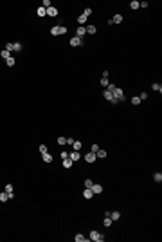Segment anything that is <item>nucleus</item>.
<instances>
[{
	"label": "nucleus",
	"mask_w": 162,
	"mask_h": 242,
	"mask_svg": "<svg viewBox=\"0 0 162 242\" xmlns=\"http://www.w3.org/2000/svg\"><path fill=\"white\" fill-rule=\"evenodd\" d=\"M112 96H114V105H117V103H123L124 99H126V96H124V90L121 89V87H115L114 89V92H112Z\"/></svg>",
	"instance_id": "1"
},
{
	"label": "nucleus",
	"mask_w": 162,
	"mask_h": 242,
	"mask_svg": "<svg viewBox=\"0 0 162 242\" xmlns=\"http://www.w3.org/2000/svg\"><path fill=\"white\" fill-rule=\"evenodd\" d=\"M67 33V27L65 25H54L52 29H51V34L52 36H58V34H65Z\"/></svg>",
	"instance_id": "2"
},
{
	"label": "nucleus",
	"mask_w": 162,
	"mask_h": 242,
	"mask_svg": "<svg viewBox=\"0 0 162 242\" xmlns=\"http://www.w3.org/2000/svg\"><path fill=\"white\" fill-rule=\"evenodd\" d=\"M90 238H92L94 242H103V240H105V235H101L99 231L94 230V231H90Z\"/></svg>",
	"instance_id": "3"
},
{
	"label": "nucleus",
	"mask_w": 162,
	"mask_h": 242,
	"mask_svg": "<svg viewBox=\"0 0 162 242\" xmlns=\"http://www.w3.org/2000/svg\"><path fill=\"white\" fill-rule=\"evenodd\" d=\"M85 34H87V29H85L83 25H79V27L76 29V36H77L79 40H83V38H85Z\"/></svg>",
	"instance_id": "4"
},
{
	"label": "nucleus",
	"mask_w": 162,
	"mask_h": 242,
	"mask_svg": "<svg viewBox=\"0 0 162 242\" xmlns=\"http://www.w3.org/2000/svg\"><path fill=\"white\" fill-rule=\"evenodd\" d=\"M69 44H70V47H77V45H83V40H79L77 36H72Z\"/></svg>",
	"instance_id": "5"
},
{
	"label": "nucleus",
	"mask_w": 162,
	"mask_h": 242,
	"mask_svg": "<svg viewBox=\"0 0 162 242\" xmlns=\"http://www.w3.org/2000/svg\"><path fill=\"white\" fill-rule=\"evenodd\" d=\"M69 157L76 163V161H79V159H81V154H79V150H72V152L69 154Z\"/></svg>",
	"instance_id": "6"
},
{
	"label": "nucleus",
	"mask_w": 162,
	"mask_h": 242,
	"mask_svg": "<svg viewBox=\"0 0 162 242\" xmlns=\"http://www.w3.org/2000/svg\"><path fill=\"white\" fill-rule=\"evenodd\" d=\"M95 159H97V157H95V154H94V152H88V154L85 155V161H87V163H94Z\"/></svg>",
	"instance_id": "7"
},
{
	"label": "nucleus",
	"mask_w": 162,
	"mask_h": 242,
	"mask_svg": "<svg viewBox=\"0 0 162 242\" xmlns=\"http://www.w3.org/2000/svg\"><path fill=\"white\" fill-rule=\"evenodd\" d=\"M45 11H47V16H56V15H58V9H56L54 6H51V7H47Z\"/></svg>",
	"instance_id": "8"
},
{
	"label": "nucleus",
	"mask_w": 162,
	"mask_h": 242,
	"mask_svg": "<svg viewBox=\"0 0 162 242\" xmlns=\"http://www.w3.org/2000/svg\"><path fill=\"white\" fill-rule=\"evenodd\" d=\"M108 215H110V219L114 220V222H115V220H119V219H121V213H119V211H110Z\"/></svg>",
	"instance_id": "9"
},
{
	"label": "nucleus",
	"mask_w": 162,
	"mask_h": 242,
	"mask_svg": "<svg viewBox=\"0 0 162 242\" xmlns=\"http://www.w3.org/2000/svg\"><path fill=\"white\" fill-rule=\"evenodd\" d=\"M83 197H85V199H92V197H94V192H92L90 188H85V192H83Z\"/></svg>",
	"instance_id": "10"
},
{
	"label": "nucleus",
	"mask_w": 162,
	"mask_h": 242,
	"mask_svg": "<svg viewBox=\"0 0 162 242\" xmlns=\"http://www.w3.org/2000/svg\"><path fill=\"white\" fill-rule=\"evenodd\" d=\"M112 222H114V220H112V219H110V215L106 213V215H105V220H103V224H105L106 228H110V226H112Z\"/></svg>",
	"instance_id": "11"
},
{
	"label": "nucleus",
	"mask_w": 162,
	"mask_h": 242,
	"mask_svg": "<svg viewBox=\"0 0 162 242\" xmlns=\"http://www.w3.org/2000/svg\"><path fill=\"white\" fill-rule=\"evenodd\" d=\"M94 193H101V192H103V186H101V184H92V188H90Z\"/></svg>",
	"instance_id": "12"
},
{
	"label": "nucleus",
	"mask_w": 162,
	"mask_h": 242,
	"mask_svg": "<svg viewBox=\"0 0 162 242\" xmlns=\"http://www.w3.org/2000/svg\"><path fill=\"white\" fill-rule=\"evenodd\" d=\"M58 145H59V146H65V145H67V137L58 136Z\"/></svg>",
	"instance_id": "13"
},
{
	"label": "nucleus",
	"mask_w": 162,
	"mask_h": 242,
	"mask_svg": "<svg viewBox=\"0 0 162 242\" xmlns=\"http://www.w3.org/2000/svg\"><path fill=\"white\" fill-rule=\"evenodd\" d=\"M42 157H43V161H45V163H52V155H51L49 152H45V154H42Z\"/></svg>",
	"instance_id": "14"
},
{
	"label": "nucleus",
	"mask_w": 162,
	"mask_h": 242,
	"mask_svg": "<svg viewBox=\"0 0 162 242\" xmlns=\"http://www.w3.org/2000/svg\"><path fill=\"white\" fill-rule=\"evenodd\" d=\"M103 96H105V99H108V101H110V103L114 101V96H112V92H108L106 89H105V92H103Z\"/></svg>",
	"instance_id": "15"
},
{
	"label": "nucleus",
	"mask_w": 162,
	"mask_h": 242,
	"mask_svg": "<svg viewBox=\"0 0 162 242\" xmlns=\"http://www.w3.org/2000/svg\"><path fill=\"white\" fill-rule=\"evenodd\" d=\"M72 163H74V161H72L70 157H67V159H63V166H65V168H70V166H72Z\"/></svg>",
	"instance_id": "16"
},
{
	"label": "nucleus",
	"mask_w": 162,
	"mask_h": 242,
	"mask_svg": "<svg viewBox=\"0 0 162 242\" xmlns=\"http://www.w3.org/2000/svg\"><path fill=\"white\" fill-rule=\"evenodd\" d=\"M95 157H99V159H105V157H106V152H105V150H101V148H99V150L95 152Z\"/></svg>",
	"instance_id": "17"
},
{
	"label": "nucleus",
	"mask_w": 162,
	"mask_h": 242,
	"mask_svg": "<svg viewBox=\"0 0 162 242\" xmlns=\"http://www.w3.org/2000/svg\"><path fill=\"white\" fill-rule=\"evenodd\" d=\"M77 24L85 27V24H87V16H83V15H81V16H77Z\"/></svg>",
	"instance_id": "18"
},
{
	"label": "nucleus",
	"mask_w": 162,
	"mask_h": 242,
	"mask_svg": "<svg viewBox=\"0 0 162 242\" xmlns=\"http://www.w3.org/2000/svg\"><path fill=\"white\" fill-rule=\"evenodd\" d=\"M112 22H114V24H121V22H123V15H115V16L112 18Z\"/></svg>",
	"instance_id": "19"
},
{
	"label": "nucleus",
	"mask_w": 162,
	"mask_h": 242,
	"mask_svg": "<svg viewBox=\"0 0 162 242\" xmlns=\"http://www.w3.org/2000/svg\"><path fill=\"white\" fill-rule=\"evenodd\" d=\"M85 29H87V33H88V34H94V33L97 31V27H95V25H87Z\"/></svg>",
	"instance_id": "20"
},
{
	"label": "nucleus",
	"mask_w": 162,
	"mask_h": 242,
	"mask_svg": "<svg viewBox=\"0 0 162 242\" xmlns=\"http://www.w3.org/2000/svg\"><path fill=\"white\" fill-rule=\"evenodd\" d=\"M36 15H38V16H47V11H45V7H38Z\"/></svg>",
	"instance_id": "21"
},
{
	"label": "nucleus",
	"mask_w": 162,
	"mask_h": 242,
	"mask_svg": "<svg viewBox=\"0 0 162 242\" xmlns=\"http://www.w3.org/2000/svg\"><path fill=\"white\" fill-rule=\"evenodd\" d=\"M76 242H87V237L81 235V233H77V235H76Z\"/></svg>",
	"instance_id": "22"
},
{
	"label": "nucleus",
	"mask_w": 162,
	"mask_h": 242,
	"mask_svg": "<svg viewBox=\"0 0 162 242\" xmlns=\"http://www.w3.org/2000/svg\"><path fill=\"white\" fill-rule=\"evenodd\" d=\"M153 181H155V183H160V181H162V173H160V172L153 173Z\"/></svg>",
	"instance_id": "23"
},
{
	"label": "nucleus",
	"mask_w": 162,
	"mask_h": 242,
	"mask_svg": "<svg viewBox=\"0 0 162 242\" xmlns=\"http://www.w3.org/2000/svg\"><path fill=\"white\" fill-rule=\"evenodd\" d=\"M0 56H2V58H4V60H7V58H11V52H9V51H6V49H4V51H2V52H0Z\"/></svg>",
	"instance_id": "24"
},
{
	"label": "nucleus",
	"mask_w": 162,
	"mask_h": 242,
	"mask_svg": "<svg viewBox=\"0 0 162 242\" xmlns=\"http://www.w3.org/2000/svg\"><path fill=\"white\" fill-rule=\"evenodd\" d=\"M14 192V186L13 184H6V193H13Z\"/></svg>",
	"instance_id": "25"
},
{
	"label": "nucleus",
	"mask_w": 162,
	"mask_h": 242,
	"mask_svg": "<svg viewBox=\"0 0 162 242\" xmlns=\"http://www.w3.org/2000/svg\"><path fill=\"white\" fill-rule=\"evenodd\" d=\"M13 47H14V52H18V51H22V44H20V42L13 44Z\"/></svg>",
	"instance_id": "26"
},
{
	"label": "nucleus",
	"mask_w": 162,
	"mask_h": 242,
	"mask_svg": "<svg viewBox=\"0 0 162 242\" xmlns=\"http://www.w3.org/2000/svg\"><path fill=\"white\" fill-rule=\"evenodd\" d=\"M130 7H132V9H139V2H137V0H132V2H130Z\"/></svg>",
	"instance_id": "27"
},
{
	"label": "nucleus",
	"mask_w": 162,
	"mask_h": 242,
	"mask_svg": "<svg viewBox=\"0 0 162 242\" xmlns=\"http://www.w3.org/2000/svg\"><path fill=\"white\" fill-rule=\"evenodd\" d=\"M72 148H74V150H81V143H79V141H74V143H72Z\"/></svg>",
	"instance_id": "28"
},
{
	"label": "nucleus",
	"mask_w": 162,
	"mask_h": 242,
	"mask_svg": "<svg viewBox=\"0 0 162 242\" xmlns=\"http://www.w3.org/2000/svg\"><path fill=\"white\" fill-rule=\"evenodd\" d=\"M9 197H7V193L4 192V193H0V203H6V200H7Z\"/></svg>",
	"instance_id": "29"
},
{
	"label": "nucleus",
	"mask_w": 162,
	"mask_h": 242,
	"mask_svg": "<svg viewBox=\"0 0 162 242\" xmlns=\"http://www.w3.org/2000/svg\"><path fill=\"white\" fill-rule=\"evenodd\" d=\"M151 87H153V90H158V92H162V85H160V83H153Z\"/></svg>",
	"instance_id": "30"
},
{
	"label": "nucleus",
	"mask_w": 162,
	"mask_h": 242,
	"mask_svg": "<svg viewBox=\"0 0 162 242\" xmlns=\"http://www.w3.org/2000/svg\"><path fill=\"white\" fill-rule=\"evenodd\" d=\"M106 85H108V78H101V87L106 89Z\"/></svg>",
	"instance_id": "31"
},
{
	"label": "nucleus",
	"mask_w": 162,
	"mask_h": 242,
	"mask_svg": "<svg viewBox=\"0 0 162 242\" xmlns=\"http://www.w3.org/2000/svg\"><path fill=\"white\" fill-rule=\"evenodd\" d=\"M90 15H92V9H90V7H87V9L83 11V16H87V18H88Z\"/></svg>",
	"instance_id": "32"
},
{
	"label": "nucleus",
	"mask_w": 162,
	"mask_h": 242,
	"mask_svg": "<svg viewBox=\"0 0 162 242\" xmlns=\"http://www.w3.org/2000/svg\"><path fill=\"white\" fill-rule=\"evenodd\" d=\"M6 51H9V52H14V47H13V44H6Z\"/></svg>",
	"instance_id": "33"
},
{
	"label": "nucleus",
	"mask_w": 162,
	"mask_h": 242,
	"mask_svg": "<svg viewBox=\"0 0 162 242\" xmlns=\"http://www.w3.org/2000/svg\"><path fill=\"white\" fill-rule=\"evenodd\" d=\"M6 63H7L9 67H13V65H14V58H7V60H6Z\"/></svg>",
	"instance_id": "34"
},
{
	"label": "nucleus",
	"mask_w": 162,
	"mask_h": 242,
	"mask_svg": "<svg viewBox=\"0 0 162 242\" xmlns=\"http://www.w3.org/2000/svg\"><path fill=\"white\" fill-rule=\"evenodd\" d=\"M139 103H140V99H139V96L132 98V105H139Z\"/></svg>",
	"instance_id": "35"
},
{
	"label": "nucleus",
	"mask_w": 162,
	"mask_h": 242,
	"mask_svg": "<svg viewBox=\"0 0 162 242\" xmlns=\"http://www.w3.org/2000/svg\"><path fill=\"white\" fill-rule=\"evenodd\" d=\"M92 184H94V183H92L90 179H85V188H92Z\"/></svg>",
	"instance_id": "36"
},
{
	"label": "nucleus",
	"mask_w": 162,
	"mask_h": 242,
	"mask_svg": "<svg viewBox=\"0 0 162 242\" xmlns=\"http://www.w3.org/2000/svg\"><path fill=\"white\" fill-rule=\"evenodd\" d=\"M38 150H40V152H42V154H45V152H49L45 145H40V148H38Z\"/></svg>",
	"instance_id": "37"
},
{
	"label": "nucleus",
	"mask_w": 162,
	"mask_h": 242,
	"mask_svg": "<svg viewBox=\"0 0 162 242\" xmlns=\"http://www.w3.org/2000/svg\"><path fill=\"white\" fill-rule=\"evenodd\" d=\"M146 98H148V92H140V96H139L140 101H142V99H146Z\"/></svg>",
	"instance_id": "38"
},
{
	"label": "nucleus",
	"mask_w": 162,
	"mask_h": 242,
	"mask_svg": "<svg viewBox=\"0 0 162 242\" xmlns=\"http://www.w3.org/2000/svg\"><path fill=\"white\" fill-rule=\"evenodd\" d=\"M42 7H45V9L51 7V0H43V6H42Z\"/></svg>",
	"instance_id": "39"
},
{
	"label": "nucleus",
	"mask_w": 162,
	"mask_h": 242,
	"mask_svg": "<svg viewBox=\"0 0 162 242\" xmlns=\"http://www.w3.org/2000/svg\"><path fill=\"white\" fill-rule=\"evenodd\" d=\"M139 7H144V9H146V7H148V2H146V0H144V2H139Z\"/></svg>",
	"instance_id": "40"
},
{
	"label": "nucleus",
	"mask_w": 162,
	"mask_h": 242,
	"mask_svg": "<svg viewBox=\"0 0 162 242\" xmlns=\"http://www.w3.org/2000/svg\"><path fill=\"white\" fill-rule=\"evenodd\" d=\"M97 150H99V145H92V150H90V152H94V154H95Z\"/></svg>",
	"instance_id": "41"
}]
</instances>
